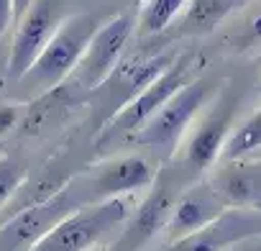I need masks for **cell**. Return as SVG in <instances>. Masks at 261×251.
I'll return each instance as SVG.
<instances>
[{
  "instance_id": "6da1fadb",
  "label": "cell",
  "mask_w": 261,
  "mask_h": 251,
  "mask_svg": "<svg viewBox=\"0 0 261 251\" xmlns=\"http://www.w3.org/2000/svg\"><path fill=\"white\" fill-rule=\"evenodd\" d=\"M136 203H139L136 195H120L100 203H87L74 213H69L62 223H57L29 251H90L123 228L128 215L134 213Z\"/></svg>"
},
{
  "instance_id": "7a4b0ae2",
  "label": "cell",
  "mask_w": 261,
  "mask_h": 251,
  "mask_svg": "<svg viewBox=\"0 0 261 251\" xmlns=\"http://www.w3.org/2000/svg\"><path fill=\"white\" fill-rule=\"evenodd\" d=\"M100 23L90 13H77V16L64 18L57 34L44 46V52L39 54V59L29 67V72L18 82L34 95L59 87L77 69Z\"/></svg>"
},
{
  "instance_id": "3957f363",
  "label": "cell",
  "mask_w": 261,
  "mask_h": 251,
  "mask_svg": "<svg viewBox=\"0 0 261 251\" xmlns=\"http://www.w3.org/2000/svg\"><path fill=\"white\" fill-rule=\"evenodd\" d=\"M92 203L90 187L85 177H72L54 195L36 200L18 210L3 228H0V251H29L36 241H41L57 223H62L77 208Z\"/></svg>"
},
{
  "instance_id": "277c9868",
  "label": "cell",
  "mask_w": 261,
  "mask_h": 251,
  "mask_svg": "<svg viewBox=\"0 0 261 251\" xmlns=\"http://www.w3.org/2000/svg\"><path fill=\"white\" fill-rule=\"evenodd\" d=\"M215 80L213 77H192L187 85H182L141 129L130 136V144L149 146V149H169L177 152L190 126L205 108V103L215 95Z\"/></svg>"
},
{
  "instance_id": "5b68a950",
  "label": "cell",
  "mask_w": 261,
  "mask_h": 251,
  "mask_svg": "<svg viewBox=\"0 0 261 251\" xmlns=\"http://www.w3.org/2000/svg\"><path fill=\"white\" fill-rule=\"evenodd\" d=\"M190 69H192V57L190 54L177 57L159 77H154L144 90H139L125 105H120L102 123V129L97 134V149H108L115 141H128L182 85H187L192 80Z\"/></svg>"
},
{
  "instance_id": "8992f818",
  "label": "cell",
  "mask_w": 261,
  "mask_h": 251,
  "mask_svg": "<svg viewBox=\"0 0 261 251\" xmlns=\"http://www.w3.org/2000/svg\"><path fill=\"white\" fill-rule=\"evenodd\" d=\"M236 108H238V95L233 90L213 95L205 115L195 118V123L182 139L185 144H179L177 149L185 167H190L192 172H205L220 162L223 149L233 134L230 126L236 118Z\"/></svg>"
},
{
  "instance_id": "52a82bcc",
  "label": "cell",
  "mask_w": 261,
  "mask_h": 251,
  "mask_svg": "<svg viewBox=\"0 0 261 251\" xmlns=\"http://www.w3.org/2000/svg\"><path fill=\"white\" fill-rule=\"evenodd\" d=\"M177 197L179 195L172 185L169 172H159L154 185L144 192V197L136 203L134 213L128 215V220L118 231V238L110 243V248L113 251H139L151 238L164 233Z\"/></svg>"
},
{
  "instance_id": "ba28073f",
  "label": "cell",
  "mask_w": 261,
  "mask_h": 251,
  "mask_svg": "<svg viewBox=\"0 0 261 251\" xmlns=\"http://www.w3.org/2000/svg\"><path fill=\"white\" fill-rule=\"evenodd\" d=\"M136 29V16L134 13H120V16H113L108 23H102L85 57L80 59L77 69L72 72L74 82L82 87V90H95V87H102L110 74L118 69L120 64V57L128 46V39Z\"/></svg>"
},
{
  "instance_id": "9c48e42d",
  "label": "cell",
  "mask_w": 261,
  "mask_h": 251,
  "mask_svg": "<svg viewBox=\"0 0 261 251\" xmlns=\"http://www.w3.org/2000/svg\"><path fill=\"white\" fill-rule=\"evenodd\" d=\"M64 21V0H34L31 8L18 18V29L8 54V77L18 82L29 67L39 59L49 39Z\"/></svg>"
},
{
  "instance_id": "30bf717a",
  "label": "cell",
  "mask_w": 261,
  "mask_h": 251,
  "mask_svg": "<svg viewBox=\"0 0 261 251\" xmlns=\"http://www.w3.org/2000/svg\"><path fill=\"white\" fill-rule=\"evenodd\" d=\"M256 236H261V210L230 205L215 220L190 233L187 238L167 243L162 251H230L236 243Z\"/></svg>"
},
{
  "instance_id": "8fae6325",
  "label": "cell",
  "mask_w": 261,
  "mask_h": 251,
  "mask_svg": "<svg viewBox=\"0 0 261 251\" xmlns=\"http://www.w3.org/2000/svg\"><path fill=\"white\" fill-rule=\"evenodd\" d=\"M156 167L144 154H125L102 162L95 172L85 174L92 203L120 197V195H139L146 192L156 180Z\"/></svg>"
},
{
  "instance_id": "7c38bea8",
  "label": "cell",
  "mask_w": 261,
  "mask_h": 251,
  "mask_svg": "<svg viewBox=\"0 0 261 251\" xmlns=\"http://www.w3.org/2000/svg\"><path fill=\"white\" fill-rule=\"evenodd\" d=\"M230 205L225 203V197L213 187V182H197L192 187H187L185 192H179L169 223L164 228V238L167 243H174L179 238H187L190 233L200 231L202 225H207L210 220H215L223 210H228Z\"/></svg>"
},
{
  "instance_id": "4fadbf2b",
  "label": "cell",
  "mask_w": 261,
  "mask_h": 251,
  "mask_svg": "<svg viewBox=\"0 0 261 251\" xmlns=\"http://www.w3.org/2000/svg\"><path fill=\"white\" fill-rule=\"evenodd\" d=\"M210 182L228 205L261 210V159H225Z\"/></svg>"
},
{
  "instance_id": "5bb4252c",
  "label": "cell",
  "mask_w": 261,
  "mask_h": 251,
  "mask_svg": "<svg viewBox=\"0 0 261 251\" xmlns=\"http://www.w3.org/2000/svg\"><path fill=\"white\" fill-rule=\"evenodd\" d=\"M238 6L241 0H190L179 23V34L205 36L213 29H218Z\"/></svg>"
},
{
  "instance_id": "9a60e30c",
  "label": "cell",
  "mask_w": 261,
  "mask_h": 251,
  "mask_svg": "<svg viewBox=\"0 0 261 251\" xmlns=\"http://www.w3.org/2000/svg\"><path fill=\"white\" fill-rule=\"evenodd\" d=\"M261 149V108L253 110L238 129L230 134L225 149H223V157L220 162L225 159H243V157H251Z\"/></svg>"
},
{
  "instance_id": "2e32d148",
  "label": "cell",
  "mask_w": 261,
  "mask_h": 251,
  "mask_svg": "<svg viewBox=\"0 0 261 251\" xmlns=\"http://www.w3.org/2000/svg\"><path fill=\"white\" fill-rule=\"evenodd\" d=\"M190 0H146V6L141 11V18H139V31L146 34V36L164 31L179 16V11Z\"/></svg>"
},
{
  "instance_id": "e0dca14e",
  "label": "cell",
  "mask_w": 261,
  "mask_h": 251,
  "mask_svg": "<svg viewBox=\"0 0 261 251\" xmlns=\"http://www.w3.org/2000/svg\"><path fill=\"white\" fill-rule=\"evenodd\" d=\"M26 162L16 159V157H0V210L3 205L18 192V187L26 180Z\"/></svg>"
},
{
  "instance_id": "ac0fdd59",
  "label": "cell",
  "mask_w": 261,
  "mask_h": 251,
  "mask_svg": "<svg viewBox=\"0 0 261 251\" xmlns=\"http://www.w3.org/2000/svg\"><path fill=\"white\" fill-rule=\"evenodd\" d=\"M16 21V0H0V39Z\"/></svg>"
},
{
  "instance_id": "d6986e66",
  "label": "cell",
  "mask_w": 261,
  "mask_h": 251,
  "mask_svg": "<svg viewBox=\"0 0 261 251\" xmlns=\"http://www.w3.org/2000/svg\"><path fill=\"white\" fill-rule=\"evenodd\" d=\"M31 3H34V0H16V21L31 8Z\"/></svg>"
},
{
  "instance_id": "ffe728a7",
  "label": "cell",
  "mask_w": 261,
  "mask_h": 251,
  "mask_svg": "<svg viewBox=\"0 0 261 251\" xmlns=\"http://www.w3.org/2000/svg\"><path fill=\"white\" fill-rule=\"evenodd\" d=\"M90 251H113V248H110V246H102V243H100V246H95V248H90Z\"/></svg>"
}]
</instances>
